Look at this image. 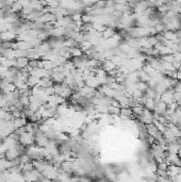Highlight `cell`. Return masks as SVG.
I'll return each instance as SVG.
<instances>
[{"label":"cell","instance_id":"26","mask_svg":"<svg viewBox=\"0 0 181 182\" xmlns=\"http://www.w3.org/2000/svg\"><path fill=\"white\" fill-rule=\"evenodd\" d=\"M39 182H56V181H53V180H50V179H47V178L42 177V178H41V180H39Z\"/></svg>","mask_w":181,"mask_h":182},{"label":"cell","instance_id":"6","mask_svg":"<svg viewBox=\"0 0 181 182\" xmlns=\"http://www.w3.org/2000/svg\"><path fill=\"white\" fill-rule=\"evenodd\" d=\"M71 95H73V91H71L66 84L62 83V90L61 92H60L59 96H61L62 98H64V99L66 100L68 99L69 97H71Z\"/></svg>","mask_w":181,"mask_h":182},{"label":"cell","instance_id":"2","mask_svg":"<svg viewBox=\"0 0 181 182\" xmlns=\"http://www.w3.org/2000/svg\"><path fill=\"white\" fill-rule=\"evenodd\" d=\"M174 94H175L174 88L166 90L161 95V101L164 102L165 105H169L171 102H174Z\"/></svg>","mask_w":181,"mask_h":182},{"label":"cell","instance_id":"14","mask_svg":"<svg viewBox=\"0 0 181 182\" xmlns=\"http://www.w3.org/2000/svg\"><path fill=\"white\" fill-rule=\"evenodd\" d=\"M79 47H80V49L82 50V52H83V54H84L88 50H90V49L93 48V45H92V43H90V42L84 41V42H82L80 45H79Z\"/></svg>","mask_w":181,"mask_h":182},{"label":"cell","instance_id":"18","mask_svg":"<svg viewBox=\"0 0 181 182\" xmlns=\"http://www.w3.org/2000/svg\"><path fill=\"white\" fill-rule=\"evenodd\" d=\"M132 109V112H133V114L135 115V117H139L142 115L143 111H144V107L143 105H135V107L131 108Z\"/></svg>","mask_w":181,"mask_h":182},{"label":"cell","instance_id":"5","mask_svg":"<svg viewBox=\"0 0 181 182\" xmlns=\"http://www.w3.org/2000/svg\"><path fill=\"white\" fill-rule=\"evenodd\" d=\"M29 59L28 58H18L16 59V63H15V67L16 69H18V71H22V69H24V67H27L28 65H29Z\"/></svg>","mask_w":181,"mask_h":182},{"label":"cell","instance_id":"11","mask_svg":"<svg viewBox=\"0 0 181 182\" xmlns=\"http://www.w3.org/2000/svg\"><path fill=\"white\" fill-rule=\"evenodd\" d=\"M13 124H14L15 129H18V128H24L26 125L28 124V121L26 118H22V117H19V118H16L13 120Z\"/></svg>","mask_w":181,"mask_h":182},{"label":"cell","instance_id":"1","mask_svg":"<svg viewBox=\"0 0 181 182\" xmlns=\"http://www.w3.org/2000/svg\"><path fill=\"white\" fill-rule=\"evenodd\" d=\"M19 143L22 144L24 147H30L32 145H35V136L34 134L28 133V132H24V134L19 136Z\"/></svg>","mask_w":181,"mask_h":182},{"label":"cell","instance_id":"23","mask_svg":"<svg viewBox=\"0 0 181 182\" xmlns=\"http://www.w3.org/2000/svg\"><path fill=\"white\" fill-rule=\"evenodd\" d=\"M39 60H30L29 61V66L31 68H39Z\"/></svg>","mask_w":181,"mask_h":182},{"label":"cell","instance_id":"4","mask_svg":"<svg viewBox=\"0 0 181 182\" xmlns=\"http://www.w3.org/2000/svg\"><path fill=\"white\" fill-rule=\"evenodd\" d=\"M166 172H167V178H169V179L171 180V179H174L178 174H180L181 167L176 166V165H169L168 167H167Z\"/></svg>","mask_w":181,"mask_h":182},{"label":"cell","instance_id":"20","mask_svg":"<svg viewBox=\"0 0 181 182\" xmlns=\"http://www.w3.org/2000/svg\"><path fill=\"white\" fill-rule=\"evenodd\" d=\"M19 101L22 102V107H24V109H27V108H29V105H30L29 97H27V96H20Z\"/></svg>","mask_w":181,"mask_h":182},{"label":"cell","instance_id":"25","mask_svg":"<svg viewBox=\"0 0 181 182\" xmlns=\"http://www.w3.org/2000/svg\"><path fill=\"white\" fill-rule=\"evenodd\" d=\"M45 93H46L48 96H52V95H56V93H54V88L53 86H50V88H45Z\"/></svg>","mask_w":181,"mask_h":182},{"label":"cell","instance_id":"10","mask_svg":"<svg viewBox=\"0 0 181 182\" xmlns=\"http://www.w3.org/2000/svg\"><path fill=\"white\" fill-rule=\"evenodd\" d=\"M69 53L71 54V58H80L83 56V52L80 49V47H73V48H67Z\"/></svg>","mask_w":181,"mask_h":182},{"label":"cell","instance_id":"16","mask_svg":"<svg viewBox=\"0 0 181 182\" xmlns=\"http://www.w3.org/2000/svg\"><path fill=\"white\" fill-rule=\"evenodd\" d=\"M10 9H11V12L14 13V14H17V13H20L22 11V4H20L18 1H15V2L13 3V5L10 7Z\"/></svg>","mask_w":181,"mask_h":182},{"label":"cell","instance_id":"27","mask_svg":"<svg viewBox=\"0 0 181 182\" xmlns=\"http://www.w3.org/2000/svg\"><path fill=\"white\" fill-rule=\"evenodd\" d=\"M178 157H179V159L181 160V148H180V150L178 151Z\"/></svg>","mask_w":181,"mask_h":182},{"label":"cell","instance_id":"3","mask_svg":"<svg viewBox=\"0 0 181 182\" xmlns=\"http://www.w3.org/2000/svg\"><path fill=\"white\" fill-rule=\"evenodd\" d=\"M20 155H22V153H20L19 149H18L17 147H15V148L7 149V150L5 151V159L9 161H14L19 158Z\"/></svg>","mask_w":181,"mask_h":182},{"label":"cell","instance_id":"21","mask_svg":"<svg viewBox=\"0 0 181 182\" xmlns=\"http://www.w3.org/2000/svg\"><path fill=\"white\" fill-rule=\"evenodd\" d=\"M71 20L73 22H82V14L81 13H75V14L71 15Z\"/></svg>","mask_w":181,"mask_h":182},{"label":"cell","instance_id":"15","mask_svg":"<svg viewBox=\"0 0 181 182\" xmlns=\"http://www.w3.org/2000/svg\"><path fill=\"white\" fill-rule=\"evenodd\" d=\"M34 169V165H33V162H29V163H24V164H22V172H30Z\"/></svg>","mask_w":181,"mask_h":182},{"label":"cell","instance_id":"24","mask_svg":"<svg viewBox=\"0 0 181 182\" xmlns=\"http://www.w3.org/2000/svg\"><path fill=\"white\" fill-rule=\"evenodd\" d=\"M167 167H168V165H167L166 162H163V163H160V164H158V169H159V170H165V172H166Z\"/></svg>","mask_w":181,"mask_h":182},{"label":"cell","instance_id":"22","mask_svg":"<svg viewBox=\"0 0 181 182\" xmlns=\"http://www.w3.org/2000/svg\"><path fill=\"white\" fill-rule=\"evenodd\" d=\"M12 43L13 42H1V48H3L4 50H7V49H11L12 47Z\"/></svg>","mask_w":181,"mask_h":182},{"label":"cell","instance_id":"19","mask_svg":"<svg viewBox=\"0 0 181 182\" xmlns=\"http://www.w3.org/2000/svg\"><path fill=\"white\" fill-rule=\"evenodd\" d=\"M17 46L19 50H29L31 49V46L28 42H17Z\"/></svg>","mask_w":181,"mask_h":182},{"label":"cell","instance_id":"28","mask_svg":"<svg viewBox=\"0 0 181 182\" xmlns=\"http://www.w3.org/2000/svg\"><path fill=\"white\" fill-rule=\"evenodd\" d=\"M0 46H1V41H0Z\"/></svg>","mask_w":181,"mask_h":182},{"label":"cell","instance_id":"9","mask_svg":"<svg viewBox=\"0 0 181 182\" xmlns=\"http://www.w3.org/2000/svg\"><path fill=\"white\" fill-rule=\"evenodd\" d=\"M115 33H116V32H115L114 28L107 27V28H105V30L101 34H102V39H112V37L114 36Z\"/></svg>","mask_w":181,"mask_h":182},{"label":"cell","instance_id":"12","mask_svg":"<svg viewBox=\"0 0 181 182\" xmlns=\"http://www.w3.org/2000/svg\"><path fill=\"white\" fill-rule=\"evenodd\" d=\"M39 80H41L39 78L34 77V76H30V77L28 78V80L26 83H27V85L30 88H34V86H36V85H39Z\"/></svg>","mask_w":181,"mask_h":182},{"label":"cell","instance_id":"17","mask_svg":"<svg viewBox=\"0 0 181 182\" xmlns=\"http://www.w3.org/2000/svg\"><path fill=\"white\" fill-rule=\"evenodd\" d=\"M144 107L146 110H149V111H154V108H156V102H154V99H146L144 103Z\"/></svg>","mask_w":181,"mask_h":182},{"label":"cell","instance_id":"8","mask_svg":"<svg viewBox=\"0 0 181 182\" xmlns=\"http://www.w3.org/2000/svg\"><path fill=\"white\" fill-rule=\"evenodd\" d=\"M53 81L51 79H48V78H43L39 80V86L42 88H48L50 86H53Z\"/></svg>","mask_w":181,"mask_h":182},{"label":"cell","instance_id":"13","mask_svg":"<svg viewBox=\"0 0 181 182\" xmlns=\"http://www.w3.org/2000/svg\"><path fill=\"white\" fill-rule=\"evenodd\" d=\"M180 146L178 145L177 143L175 144H167V152L169 153H176V155H178V151L180 150Z\"/></svg>","mask_w":181,"mask_h":182},{"label":"cell","instance_id":"7","mask_svg":"<svg viewBox=\"0 0 181 182\" xmlns=\"http://www.w3.org/2000/svg\"><path fill=\"white\" fill-rule=\"evenodd\" d=\"M163 36L165 37L166 41L174 42V43H179L178 42V36H177V32L174 31H166L163 33Z\"/></svg>","mask_w":181,"mask_h":182}]
</instances>
